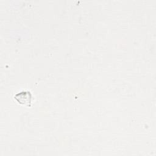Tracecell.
Listing matches in <instances>:
<instances>
[{"label":"cell","mask_w":156,"mask_h":156,"mask_svg":"<svg viewBox=\"0 0 156 156\" xmlns=\"http://www.w3.org/2000/svg\"><path fill=\"white\" fill-rule=\"evenodd\" d=\"M32 94L29 91H21L14 96V99L21 104L30 105L32 102Z\"/></svg>","instance_id":"1"}]
</instances>
